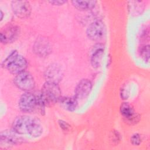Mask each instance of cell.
Instances as JSON below:
<instances>
[{
	"label": "cell",
	"instance_id": "30bf717a",
	"mask_svg": "<svg viewBox=\"0 0 150 150\" xmlns=\"http://www.w3.org/2000/svg\"><path fill=\"white\" fill-rule=\"evenodd\" d=\"M21 135L13 129L5 130L1 132V142L11 145L21 144L24 142Z\"/></svg>",
	"mask_w": 150,
	"mask_h": 150
},
{
	"label": "cell",
	"instance_id": "52a82bcc",
	"mask_svg": "<svg viewBox=\"0 0 150 150\" xmlns=\"http://www.w3.org/2000/svg\"><path fill=\"white\" fill-rule=\"evenodd\" d=\"M33 50L34 53L40 57L48 56L52 52V46L50 42L45 37H39L35 40Z\"/></svg>",
	"mask_w": 150,
	"mask_h": 150
},
{
	"label": "cell",
	"instance_id": "ac0fdd59",
	"mask_svg": "<svg viewBox=\"0 0 150 150\" xmlns=\"http://www.w3.org/2000/svg\"><path fill=\"white\" fill-rule=\"evenodd\" d=\"M36 97V108L39 111V112L43 115L45 112V102L42 97L41 93H38L35 95Z\"/></svg>",
	"mask_w": 150,
	"mask_h": 150
},
{
	"label": "cell",
	"instance_id": "44dd1931",
	"mask_svg": "<svg viewBox=\"0 0 150 150\" xmlns=\"http://www.w3.org/2000/svg\"><path fill=\"white\" fill-rule=\"evenodd\" d=\"M59 124L60 128L65 131H67L70 128V125L65 121L63 120H59Z\"/></svg>",
	"mask_w": 150,
	"mask_h": 150
},
{
	"label": "cell",
	"instance_id": "ba28073f",
	"mask_svg": "<svg viewBox=\"0 0 150 150\" xmlns=\"http://www.w3.org/2000/svg\"><path fill=\"white\" fill-rule=\"evenodd\" d=\"M46 81L57 83L60 82L63 76V71L61 66L56 63L49 65L46 69L44 74Z\"/></svg>",
	"mask_w": 150,
	"mask_h": 150
},
{
	"label": "cell",
	"instance_id": "9c48e42d",
	"mask_svg": "<svg viewBox=\"0 0 150 150\" xmlns=\"http://www.w3.org/2000/svg\"><path fill=\"white\" fill-rule=\"evenodd\" d=\"M19 33V27L16 25H8L0 33L1 42L5 44L12 43L18 38Z\"/></svg>",
	"mask_w": 150,
	"mask_h": 150
},
{
	"label": "cell",
	"instance_id": "d6986e66",
	"mask_svg": "<svg viewBox=\"0 0 150 150\" xmlns=\"http://www.w3.org/2000/svg\"><path fill=\"white\" fill-rule=\"evenodd\" d=\"M140 56L146 62L149 60V46L148 45H144L139 47V50Z\"/></svg>",
	"mask_w": 150,
	"mask_h": 150
},
{
	"label": "cell",
	"instance_id": "4fadbf2b",
	"mask_svg": "<svg viewBox=\"0 0 150 150\" xmlns=\"http://www.w3.org/2000/svg\"><path fill=\"white\" fill-rule=\"evenodd\" d=\"M120 112L127 122L130 124H135L139 120V116L133 107L128 103H123L120 107Z\"/></svg>",
	"mask_w": 150,
	"mask_h": 150
},
{
	"label": "cell",
	"instance_id": "2e32d148",
	"mask_svg": "<svg viewBox=\"0 0 150 150\" xmlns=\"http://www.w3.org/2000/svg\"><path fill=\"white\" fill-rule=\"evenodd\" d=\"M77 100L75 97H61L58 102L63 109L69 111H74L78 105Z\"/></svg>",
	"mask_w": 150,
	"mask_h": 150
},
{
	"label": "cell",
	"instance_id": "603a6c76",
	"mask_svg": "<svg viewBox=\"0 0 150 150\" xmlns=\"http://www.w3.org/2000/svg\"><path fill=\"white\" fill-rule=\"evenodd\" d=\"M1 21L3 19V12L2 11H1Z\"/></svg>",
	"mask_w": 150,
	"mask_h": 150
},
{
	"label": "cell",
	"instance_id": "7c38bea8",
	"mask_svg": "<svg viewBox=\"0 0 150 150\" xmlns=\"http://www.w3.org/2000/svg\"><path fill=\"white\" fill-rule=\"evenodd\" d=\"M30 119L31 117L28 115H20L17 117L12 123V129L21 135H27Z\"/></svg>",
	"mask_w": 150,
	"mask_h": 150
},
{
	"label": "cell",
	"instance_id": "5bb4252c",
	"mask_svg": "<svg viewBox=\"0 0 150 150\" xmlns=\"http://www.w3.org/2000/svg\"><path fill=\"white\" fill-rule=\"evenodd\" d=\"M104 52V46L101 43L96 44L91 50L90 56L91 64L94 68L100 66Z\"/></svg>",
	"mask_w": 150,
	"mask_h": 150
},
{
	"label": "cell",
	"instance_id": "6da1fadb",
	"mask_svg": "<svg viewBox=\"0 0 150 150\" xmlns=\"http://www.w3.org/2000/svg\"><path fill=\"white\" fill-rule=\"evenodd\" d=\"M2 66L11 73L17 74L25 71L28 67V62L23 56L19 54L17 51L13 50L3 61Z\"/></svg>",
	"mask_w": 150,
	"mask_h": 150
},
{
	"label": "cell",
	"instance_id": "e0dca14e",
	"mask_svg": "<svg viewBox=\"0 0 150 150\" xmlns=\"http://www.w3.org/2000/svg\"><path fill=\"white\" fill-rule=\"evenodd\" d=\"M73 5L79 10H90L94 8L97 1H72Z\"/></svg>",
	"mask_w": 150,
	"mask_h": 150
},
{
	"label": "cell",
	"instance_id": "5b68a950",
	"mask_svg": "<svg viewBox=\"0 0 150 150\" xmlns=\"http://www.w3.org/2000/svg\"><path fill=\"white\" fill-rule=\"evenodd\" d=\"M11 7L14 14L21 19L27 18L30 15L31 6L27 1H13Z\"/></svg>",
	"mask_w": 150,
	"mask_h": 150
},
{
	"label": "cell",
	"instance_id": "8992f818",
	"mask_svg": "<svg viewBox=\"0 0 150 150\" xmlns=\"http://www.w3.org/2000/svg\"><path fill=\"white\" fill-rule=\"evenodd\" d=\"M18 106L23 112H31L36 108L35 95L29 92L23 94L19 100Z\"/></svg>",
	"mask_w": 150,
	"mask_h": 150
},
{
	"label": "cell",
	"instance_id": "ffe728a7",
	"mask_svg": "<svg viewBox=\"0 0 150 150\" xmlns=\"http://www.w3.org/2000/svg\"><path fill=\"white\" fill-rule=\"evenodd\" d=\"M141 138L139 134L136 133L133 134L131 138V142L134 145H139L141 143Z\"/></svg>",
	"mask_w": 150,
	"mask_h": 150
},
{
	"label": "cell",
	"instance_id": "8fae6325",
	"mask_svg": "<svg viewBox=\"0 0 150 150\" xmlns=\"http://www.w3.org/2000/svg\"><path fill=\"white\" fill-rule=\"evenodd\" d=\"M92 89V83L88 79H82L77 84L74 90V97L77 100L86 98Z\"/></svg>",
	"mask_w": 150,
	"mask_h": 150
},
{
	"label": "cell",
	"instance_id": "277c9868",
	"mask_svg": "<svg viewBox=\"0 0 150 150\" xmlns=\"http://www.w3.org/2000/svg\"><path fill=\"white\" fill-rule=\"evenodd\" d=\"M105 33V26L101 20H96L87 28L86 34L87 37L93 41H98L103 39Z\"/></svg>",
	"mask_w": 150,
	"mask_h": 150
},
{
	"label": "cell",
	"instance_id": "7402d4cb",
	"mask_svg": "<svg viewBox=\"0 0 150 150\" xmlns=\"http://www.w3.org/2000/svg\"><path fill=\"white\" fill-rule=\"evenodd\" d=\"M66 2H67V1H63V0H54V1H49V3H50L53 5H62Z\"/></svg>",
	"mask_w": 150,
	"mask_h": 150
},
{
	"label": "cell",
	"instance_id": "7a4b0ae2",
	"mask_svg": "<svg viewBox=\"0 0 150 150\" xmlns=\"http://www.w3.org/2000/svg\"><path fill=\"white\" fill-rule=\"evenodd\" d=\"M41 94L46 105H52L61 97V90L57 83L46 81L42 87Z\"/></svg>",
	"mask_w": 150,
	"mask_h": 150
},
{
	"label": "cell",
	"instance_id": "9a60e30c",
	"mask_svg": "<svg viewBox=\"0 0 150 150\" xmlns=\"http://www.w3.org/2000/svg\"><path fill=\"white\" fill-rule=\"evenodd\" d=\"M43 133V127L40 120L32 117L29 124L27 135L32 138H38Z\"/></svg>",
	"mask_w": 150,
	"mask_h": 150
},
{
	"label": "cell",
	"instance_id": "3957f363",
	"mask_svg": "<svg viewBox=\"0 0 150 150\" xmlns=\"http://www.w3.org/2000/svg\"><path fill=\"white\" fill-rule=\"evenodd\" d=\"M13 82L18 88L26 92L31 91L35 86L33 77L27 71H23L16 74Z\"/></svg>",
	"mask_w": 150,
	"mask_h": 150
}]
</instances>
